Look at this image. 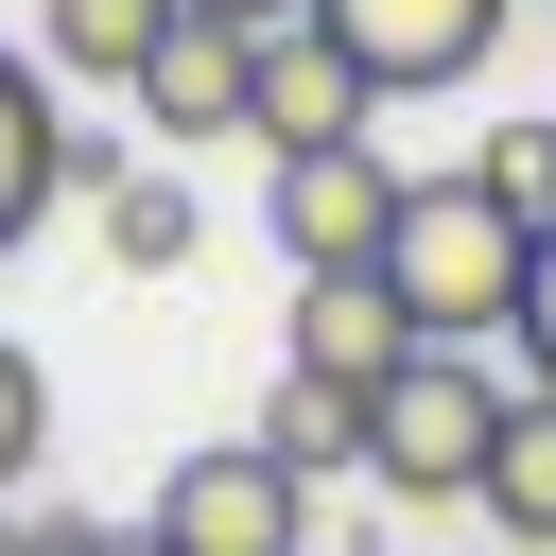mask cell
<instances>
[{
	"label": "cell",
	"instance_id": "cell-2",
	"mask_svg": "<svg viewBox=\"0 0 556 556\" xmlns=\"http://www.w3.org/2000/svg\"><path fill=\"white\" fill-rule=\"evenodd\" d=\"M504 417H521V382H504L486 348H417V365L365 400V486H382V504H486Z\"/></svg>",
	"mask_w": 556,
	"mask_h": 556
},
{
	"label": "cell",
	"instance_id": "cell-11",
	"mask_svg": "<svg viewBox=\"0 0 556 556\" xmlns=\"http://www.w3.org/2000/svg\"><path fill=\"white\" fill-rule=\"evenodd\" d=\"M261 452H278L295 486H330V469H365V400H330V382H295V365H278V400H261Z\"/></svg>",
	"mask_w": 556,
	"mask_h": 556
},
{
	"label": "cell",
	"instance_id": "cell-18",
	"mask_svg": "<svg viewBox=\"0 0 556 556\" xmlns=\"http://www.w3.org/2000/svg\"><path fill=\"white\" fill-rule=\"evenodd\" d=\"M191 17H226V35H278V17H313V0H191Z\"/></svg>",
	"mask_w": 556,
	"mask_h": 556
},
{
	"label": "cell",
	"instance_id": "cell-16",
	"mask_svg": "<svg viewBox=\"0 0 556 556\" xmlns=\"http://www.w3.org/2000/svg\"><path fill=\"white\" fill-rule=\"evenodd\" d=\"M504 348H521V400H556V226H539V278H521V330Z\"/></svg>",
	"mask_w": 556,
	"mask_h": 556
},
{
	"label": "cell",
	"instance_id": "cell-6",
	"mask_svg": "<svg viewBox=\"0 0 556 556\" xmlns=\"http://www.w3.org/2000/svg\"><path fill=\"white\" fill-rule=\"evenodd\" d=\"M365 122H382V87H365L313 17L243 35V139H261V156H330V139H365Z\"/></svg>",
	"mask_w": 556,
	"mask_h": 556
},
{
	"label": "cell",
	"instance_id": "cell-14",
	"mask_svg": "<svg viewBox=\"0 0 556 556\" xmlns=\"http://www.w3.org/2000/svg\"><path fill=\"white\" fill-rule=\"evenodd\" d=\"M35 452H52V382H35V348L0 330V504L35 486Z\"/></svg>",
	"mask_w": 556,
	"mask_h": 556
},
{
	"label": "cell",
	"instance_id": "cell-15",
	"mask_svg": "<svg viewBox=\"0 0 556 556\" xmlns=\"http://www.w3.org/2000/svg\"><path fill=\"white\" fill-rule=\"evenodd\" d=\"M469 174H486V191H504L521 226H556V122H504V139L469 156Z\"/></svg>",
	"mask_w": 556,
	"mask_h": 556
},
{
	"label": "cell",
	"instance_id": "cell-17",
	"mask_svg": "<svg viewBox=\"0 0 556 556\" xmlns=\"http://www.w3.org/2000/svg\"><path fill=\"white\" fill-rule=\"evenodd\" d=\"M52 556H156V521H52Z\"/></svg>",
	"mask_w": 556,
	"mask_h": 556
},
{
	"label": "cell",
	"instance_id": "cell-3",
	"mask_svg": "<svg viewBox=\"0 0 556 556\" xmlns=\"http://www.w3.org/2000/svg\"><path fill=\"white\" fill-rule=\"evenodd\" d=\"M400 156L382 139H330V156H261V226H278V261L295 278H382V243H400Z\"/></svg>",
	"mask_w": 556,
	"mask_h": 556
},
{
	"label": "cell",
	"instance_id": "cell-5",
	"mask_svg": "<svg viewBox=\"0 0 556 556\" xmlns=\"http://www.w3.org/2000/svg\"><path fill=\"white\" fill-rule=\"evenodd\" d=\"M504 17L521 0H313V35L382 87V104H417V87H469L486 52H504Z\"/></svg>",
	"mask_w": 556,
	"mask_h": 556
},
{
	"label": "cell",
	"instance_id": "cell-13",
	"mask_svg": "<svg viewBox=\"0 0 556 556\" xmlns=\"http://www.w3.org/2000/svg\"><path fill=\"white\" fill-rule=\"evenodd\" d=\"M191 243H208V208H191L174 174H122V191H104V261H122V278H174Z\"/></svg>",
	"mask_w": 556,
	"mask_h": 556
},
{
	"label": "cell",
	"instance_id": "cell-4",
	"mask_svg": "<svg viewBox=\"0 0 556 556\" xmlns=\"http://www.w3.org/2000/svg\"><path fill=\"white\" fill-rule=\"evenodd\" d=\"M139 521H156V556H313V486H295L261 434H208V452H174Z\"/></svg>",
	"mask_w": 556,
	"mask_h": 556
},
{
	"label": "cell",
	"instance_id": "cell-1",
	"mask_svg": "<svg viewBox=\"0 0 556 556\" xmlns=\"http://www.w3.org/2000/svg\"><path fill=\"white\" fill-rule=\"evenodd\" d=\"M521 278H539V226H521L486 174H417V191H400L382 295L417 313V348H486V330H521Z\"/></svg>",
	"mask_w": 556,
	"mask_h": 556
},
{
	"label": "cell",
	"instance_id": "cell-10",
	"mask_svg": "<svg viewBox=\"0 0 556 556\" xmlns=\"http://www.w3.org/2000/svg\"><path fill=\"white\" fill-rule=\"evenodd\" d=\"M52 139H70V122H52V70H35V52H0V243L52 208Z\"/></svg>",
	"mask_w": 556,
	"mask_h": 556
},
{
	"label": "cell",
	"instance_id": "cell-9",
	"mask_svg": "<svg viewBox=\"0 0 556 556\" xmlns=\"http://www.w3.org/2000/svg\"><path fill=\"white\" fill-rule=\"evenodd\" d=\"M174 17H191V0H52V17H35V70H52V87H139Z\"/></svg>",
	"mask_w": 556,
	"mask_h": 556
},
{
	"label": "cell",
	"instance_id": "cell-12",
	"mask_svg": "<svg viewBox=\"0 0 556 556\" xmlns=\"http://www.w3.org/2000/svg\"><path fill=\"white\" fill-rule=\"evenodd\" d=\"M486 521H504L521 556H556V400L504 417V452H486Z\"/></svg>",
	"mask_w": 556,
	"mask_h": 556
},
{
	"label": "cell",
	"instance_id": "cell-19",
	"mask_svg": "<svg viewBox=\"0 0 556 556\" xmlns=\"http://www.w3.org/2000/svg\"><path fill=\"white\" fill-rule=\"evenodd\" d=\"M0 556H52V521H17V504H0Z\"/></svg>",
	"mask_w": 556,
	"mask_h": 556
},
{
	"label": "cell",
	"instance_id": "cell-8",
	"mask_svg": "<svg viewBox=\"0 0 556 556\" xmlns=\"http://www.w3.org/2000/svg\"><path fill=\"white\" fill-rule=\"evenodd\" d=\"M139 122L156 139H243V35L226 17H174L156 70H139Z\"/></svg>",
	"mask_w": 556,
	"mask_h": 556
},
{
	"label": "cell",
	"instance_id": "cell-7",
	"mask_svg": "<svg viewBox=\"0 0 556 556\" xmlns=\"http://www.w3.org/2000/svg\"><path fill=\"white\" fill-rule=\"evenodd\" d=\"M295 382H330V400H382L400 365H417V313L382 295V278H295V348H278Z\"/></svg>",
	"mask_w": 556,
	"mask_h": 556
}]
</instances>
